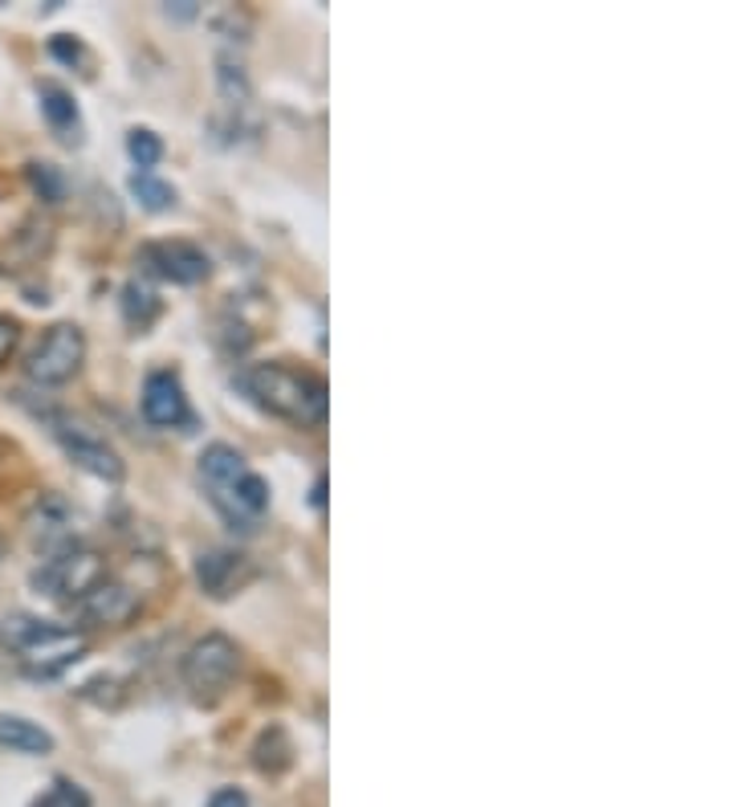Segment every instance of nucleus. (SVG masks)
Masks as SVG:
<instances>
[{
    "instance_id": "obj_1",
    "label": "nucleus",
    "mask_w": 733,
    "mask_h": 807,
    "mask_svg": "<svg viewBox=\"0 0 733 807\" xmlns=\"http://www.w3.org/2000/svg\"><path fill=\"white\" fill-rule=\"evenodd\" d=\"M237 388L261 412L290 420L297 428H319L331 412V392L319 371L290 368V363H248L237 371Z\"/></svg>"
},
{
    "instance_id": "obj_2",
    "label": "nucleus",
    "mask_w": 733,
    "mask_h": 807,
    "mask_svg": "<svg viewBox=\"0 0 733 807\" xmlns=\"http://www.w3.org/2000/svg\"><path fill=\"white\" fill-rule=\"evenodd\" d=\"M4 636H9L12 649L21 653L29 673H37V677H53V673H61V669L78 665L86 653V641L78 632L58 629V624L37 620V616H9L4 620Z\"/></svg>"
},
{
    "instance_id": "obj_3",
    "label": "nucleus",
    "mask_w": 733,
    "mask_h": 807,
    "mask_svg": "<svg viewBox=\"0 0 733 807\" xmlns=\"http://www.w3.org/2000/svg\"><path fill=\"white\" fill-rule=\"evenodd\" d=\"M102 580H107V558L82 543L66 546V551H53V555L41 558V567L33 571L37 592L49 595V600H70V604H78V600Z\"/></svg>"
},
{
    "instance_id": "obj_4",
    "label": "nucleus",
    "mask_w": 733,
    "mask_h": 807,
    "mask_svg": "<svg viewBox=\"0 0 733 807\" xmlns=\"http://www.w3.org/2000/svg\"><path fill=\"white\" fill-rule=\"evenodd\" d=\"M237 669H241L237 641H233V636H225V632H208V636H201V641H196L188 653H184V665H179V673H184V686L192 689V698H196V701H216L228 686H233Z\"/></svg>"
},
{
    "instance_id": "obj_5",
    "label": "nucleus",
    "mask_w": 733,
    "mask_h": 807,
    "mask_svg": "<svg viewBox=\"0 0 733 807\" xmlns=\"http://www.w3.org/2000/svg\"><path fill=\"white\" fill-rule=\"evenodd\" d=\"M86 363V331L78 322H58L41 334V343L25 359V376L41 388H61L70 383Z\"/></svg>"
},
{
    "instance_id": "obj_6",
    "label": "nucleus",
    "mask_w": 733,
    "mask_h": 807,
    "mask_svg": "<svg viewBox=\"0 0 733 807\" xmlns=\"http://www.w3.org/2000/svg\"><path fill=\"white\" fill-rule=\"evenodd\" d=\"M49 428H53L61 453H66L78 469H86V474L98 477V482H123L127 465H123L119 449H115L98 428H90L86 420H78V416H49Z\"/></svg>"
},
{
    "instance_id": "obj_7",
    "label": "nucleus",
    "mask_w": 733,
    "mask_h": 807,
    "mask_svg": "<svg viewBox=\"0 0 733 807\" xmlns=\"http://www.w3.org/2000/svg\"><path fill=\"white\" fill-rule=\"evenodd\" d=\"M139 408H143V420L152 428H179V425H192V408H188V392H184V383H179L176 371H152L147 380H143V396H139Z\"/></svg>"
},
{
    "instance_id": "obj_8",
    "label": "nucleus",
    "mask_w": 733,
    "mask_h": 807,
    "mask_svg": "<svg viewBox=\"0 0 733 807\" xmlns=\"http://www.w3.org/2000/svg\"><path fill=\"white\" fill-rule=\"evenodd\" d=\"M139 257L147 270L176 285H196L213 270L208 253H204L201 245H192V241H152V245H143Z\"/></svg>"
},
{
    "instance_id": "obj_9",
    "label": "nucleus",
    "mask_w": 733,
    "mask_h": 807,
    "mask_svg": "<svg viewBox=\"0 0 733 807\" xmlns=\"http://www.w3.org/2000/svg\"><path fill=\"white\" fill-rule=\"evenodd\" d=\"M74 607H78V620L90 624V629H123V624L135 620V612H139V592L119 580H102Z\"/></svg>"
},
{
    "instance_id": "obj_10",
    "label": "nucleus",
    "mask_w": 733,
    "mask_h": 807,
    "mask_svg": "<svg viewBox=\"0 0 733 807\" xmlns=\"http://www.w3.org/2000/svg\"><path fill=\"white\" fill-rule=\"evenodd\" d=\"M29 535H33V543L41 546L46 555L66 551V546L78 543V514L61 498L37 502V511L29 514Z\"/></svg>"
},
{
    "instance_id": "obj_11",
    "label": "nucleus",
    "mask_w": 733,
    "mask_h": 807,
    "mask_svg": "<svg viewBox=\"0 0 733 807\" xmlns=\"http://www.w3.org/2000/svg\"><path fill=\"white\" fill-rule=\"evenodd\" d=\"M248 575H253V571H248V558L241 555V551H204V555L196 558V580H201V587L213 595V600L233 595Z\"/></svg>"
},
{
    "instance_id": "obj_12",
    "label": "nucleus",
    "mask_w": 733,
    "mask_h": 807,
    "mask_svg": "<svg viewBox=\"0 0 733 807\" xmlns=\"http://www.w3.org/2000/svg\"><path fill=\"white\" fill-rule=\"evenodd\" d=\"M216 95H221V110L233 115V127H237L241 110H248V103H253V82H248L245 61H237L233 54L216 58Z\"/></svg>"
},
{
    "instance_id": "obj_13",
    "label": "nucleus",
    "mask_w": 733,
    "mask_h": 807,
    "mask_svg": "<svg viewBox=\"0 0 733 807\" xmlns=\"http://www.w3.org/2000/svg\"><path fill=\"white\" fill-rule=\"evenodd\" d=\"M0 747L12 750V755H29V759H41V755H53V735L46 726L29 722L21 713H0Z\"/></svg>"
},
{
    "instance_id": "obj_14",
    "label": "nucleus",
    "mask_w": 733,
    "mask_h": 807,
    "mask_svg": "<svg viewBox=\"0 0 733 807\" xmlns=\"http://www.w3.org/2000/svg\"><path fill=\"white\" fill-rule=\"evenodd\" d=\"M37 98H41V115L53 132H78V103L66 86L58 82H41L37 86Z\"/></svg>"
},
{
    "instance_id": "obj_15",
    "label": "nucleus",
    "mask_w": 733,
    "mask_h": 807,
    "mask_svg": "<svg viewBox=\"0 0 733 807\" xmlns=\"http://www.w3.org/2000/svg\"><path fill=\"white\" fill-rule=\"evenodd\" d=\"M159 310H164V302H159V294H155L152 282H143V278L127 282V290H123V314H127V322L135 327V331L152 327Z\"/></svg>"
},
{
    "instance_id": "obj_16",
    "label": "nucleus",
    "mask_w": 733,
    "mask_h": 807,
    "mask_svg": "<svg viewBox=\"0 0 733 807\" xmlns=\"http://www.w3.org/2000/svg\"><path fill=\"white\" fill-rule=\"evenodd\" d=\"M130 196H135L147 213H167V208L176 204V188H172L167 179L155 176V172H135V176H130Z\"/></svg>"
},
{
    "instance_id": "obj_17",
    "label": "nucleus",
    "mask_w": 733,
    "mask_h": 807,
    "mask_svg": "<svg viewBox=\"0 0 733 807\" xmlns=\"http://www.w3.org/2000/svg\"><path fill=\"white\" fill-rule=\"evenodd\" d=\"M127 155L139 172H152V167L164 159V139H159L152 127H135V132H127Z\"/></svg>"
},
{
    "instance_id": "obj_18",
    "label": "nucleus",
    "mask_w": 733,
    "mask_h": 807,
    "mask_svg": "<svg viewBox=\"0 0 733 807\" xmlns=\"http://www.w3.org/2000/svg\"><path fill=\"white\" fill-rule=\"evenodd\" d=\"M29 184H33V192L46 204L66 201V176L53 164H29Z\"/></svg>"
},
{
    "instance_id": "obj_19",
    "label": "nucleus",
    "mask_w": 733,
    "mask_h": 807,
    "mask_svg": "<svg viewBox=\"0 0 733 807\" xmlns=\"http://www.w3.org/2000/svg\"><path fill=\"white\" fill-rule=\"evenodd\" d=\"M41 807H90V799H86L82 787H74V784H66V779H61V784L49 791V799Z\"/></svg>"
},
{
    "instance_id": "obj_20",
    "label": "nucleus",
    "mask_w": 733,
    "mask_h": 807,
    "mask_svg": "<svg viewBox=\"0 0 733 807\" xmlns=\"http://www.w3.org/2000/svg\"><path fill=\"white\" fill-rule=\"evenodd\" d=\"M17 343H21V322L9 319V314H0V368H4V363L12 359Z\"/></svg>"
},
{
    "instance_id": "obj_21",
    "label": "nucleus",
    "mask_w": 733,
    "mask_h": 807,
    "mask_svg": "<svg viewBox=\"0 0 733 807\" xmlns=\"http://www.w3.org/2000/svg\"><path fill=\"white\" fill-rule=\"evenodd\" d=\"M208 807H248V796L241 787H221V791H213Z\"/></svg>"
},
{
    "instance_id": "obj_22",
    "label": "nucleus",
    "mask_w": 733,
    "mask_h": 807,
    "mask_svg": "<svg viewBox=\"0 0 733 807\" xmlns=\"http://www.w3.org/2000/svg\"><path fill=\"white\" fill-rule=\"evenodd\" d=\"M49 54L74 66V61L82 58V46H78V41H70V37H53V41H49Z\"/></svg>"
},
{
    "instance_id": "obj_23",
    "label": "nucleus",
    "mask_w": 733,
    "mask_h": 807,
    "mask_svg": "<svg viewBox=\"0 0 733 807\" xmlns=\"http://www.w3.org/2000/svg\"><path fill=\"white\" fill-rule=\"evenodd\" d=\"M167 17H176V21H192V17H201V4L196 0H176V4H167Z\"/></svg>"
},
{
    "instance_id": "obj_24",
    "label": "nucleus",
    "mask_w": 733,
    "mask_h": 807,
    "mask_svg": "<svg viewBox=\"0 0 733 807\" xmlns=\"http://www.w3.org/2000/svg\"><path fill=\"white\" fill-rule=\"evenodd\" d=\"M322 494H326V477H319V482H314V506H322Z\"/></svg>"
},
{
    "instance_id": "obj_25",
    "label": "nucleus",
    "mask_w": 733,
    "mask_h": 807,
    "mask_svg": "<svg viewBox=\"0 0 733 807\" xmlns=\"http://www.w3.org/2000/svg\"><path fill=\"white\" fill-rule=\"evenodd\" d=\"M4 555H9V538L0 535V558H4Z\"/></svg>"
}]
</instances>
